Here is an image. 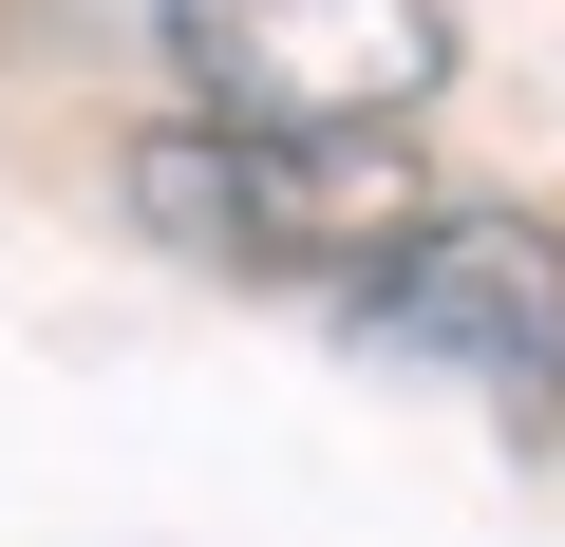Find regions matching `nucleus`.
Masks as SVG:
<instances>
[{"instance_id":"1","label":"nucleus","mask_w":565,"mask_h":547,"mask_svg":"<svg viewBox=\"0 0 565 547\" xmlns=\"http://www.w3.org/2000/svg\"><path fill=\"white\" fill-rule=\"evenodd\" d=\"M132 208H151V245H189V264L359 284V264L415 227V151H377V133H226V114H189V133H132Z\"/></svg>"},{"instance_id":"2","label":"nucleus","mask_w":565,"mask_h":547,"mask_svg":"<svg viewBox=\"0 0 565 547\" xmlns=\"http://www.w3.org/2000/svg\"><path fill=\"white\" fill-rule=\"evenodd\" d=\"M170 76L226 133H396L452 76L434 0H170Z\"/></svg>"},{"instance_id":"3","label":"nucleus","mask_w":565,"mask_h":547,"mask_svg":"<svg viewBox=\"0 0 565 547\" xmlns=\"http://www.w3.org/2000/svg\"><path fill=\"white\" fill-rule=\"evenodd\" d=\"M359 322L434 378H471L490 415H565V245L527 208H415L359 264Z\"/></svg>"}]
</instances>
